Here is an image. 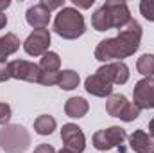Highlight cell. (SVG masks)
<instances>
[{
    "label": "cell",
    "mask_w": 154,
    "mask_h": 153,
    "mask_svg": "<svg viewBox=\"0 0 154 153\" xmlns=\"http://www.w3.org/2000/svg\"><path fill=\"white\" fill-rule=\"evenodd\" d=\"M142 25L140 22H136L134 18H131V22L122 27L118 31L115 38H106L99 41V45L95 47V60L102 61V63H111V61H122L124 58L133 56L140 45H142Z\"/></svg>",
    "instance_id": "obj_1"
},
{
    "label": "cell",
    "mask_w": 154,
    "mask_h": 153,
    "mask_svg": "<svg viewBox=\"0 0 154 153\" xmlns=\"http://www.w3.org/2000/svg\"><path fill=\"white\" fill-rule=\"evenodd\" d=\"M54 33L63 40H77L86 33V22L84 16L81 15V11L72 7V5H65L63 9L57 11L56 18H54Z\"/></svg>",
    "instance_id": "obj_2"
},
{
    "label": "cell",
    "mask_w": 154,
    "mask_h": 153,
    "mask_svg": "<svg viewBox=\"0 0 154 153\" xmlns=\"http://www.w3.org/2000/svg\"><path fill=\"white\" fill-rule=\"evenodd\" d=\"M31 146V133L22 124L0 128V148L5 153H25Z\"/></svg>",
    "instance_id": "obj_3"
},
{
    "label": "cell",
    "mask_w": 154,
    "mask_h": 153,
    "mask_svg": "<svg viewBox=\"0 0 154 153\" xmlns=\"http://www.w3.org/2000/svg\"><path fill=\"white\" fill-rule=\"evenodd\" d=\"M127 141V132L120 126H109L99 130L91 137V144L97 151H109L113 148H120Z\"/></svg>",
    "instance_id": "obj_4"
},
{
    "label": "cell",
    "mask_w": 154,
    "mask_h": 153,
    "mask_svg": "<svg viewBox=\"0 0 154 153\" xmlns=\"http://www.w3.org/2000/svg\"><path fill=\"white\" fill-rule=\"evenodd\" d=\"M22 47L32 58L43 56L45 52H48V47H50V31L48 29H34L25 38V41L22 43Z\"/></svg>",
    "instance_id": "obj_5"
},
{
    "label": "cell",
    "mask_w": 154,
    "mask_h": 153,
    "mask_svg": "<svg viewBox=\"0 0 154 153\" xmlns=\"http://www.w3.org/2000/svg\"><path fill=\"white\" fill-rule=\"evenodd\" d=\"M133 103L142 110H154V77H142L134 83Z\"/></svg>",
    "instance_id": "obj_6"
},
{
    "label": "cell",
    "mask_w": 154,
    "mask_h": 153,
    "mask_svg": "<svg viewBox=\"0 0 154 153\" xmlns=\"http://www.w3.org/2000/svg\"><path fill=\"white\" fill-rule=\"evenodd\" d=\"M97 74L100 77H104L108 83L115 85H125L129 81V67L124 61H111V63H104L97 69Z\"/></svg>",
    "instance_id": "obj_7"
},
{
    "label": "cell",
    "mask_w": 154,
    "mask_h": 153,
    "mask_svg": "<svg viewBox=\"0 0 154 153\" xmlns=\"http://www.w3.org/2000/svg\"><path fill=\"white\" fill-rule=\"evenodd\" d=\"M9 69H11L13 79H20L27 83H39L41 70H39L38 63L27 61V60H13L9 61Z\"/></svg>",
    "instance_id": "obj_8"
},
{
    "label": "cell",
    "mask_w": 154,
    "mask_h": 153,
    "mask_svg": "<svg viewBox=\"0 0 154 153\" xmlns=\"http://www.w3.org/2000/svg\"><path fill=\"white\" fill-rule=\"evenodd\" d=\"M61 141L65 144V148L72 150L74 153H82L86 148V135L82 132L81 126H77L74 122H66L61 128Z\"/></svg>",
    "instance_id": "obj_9"
},
{
    "label": "cell",
    "mask_w": 154,
    "mask_h": 153,
    "mask_svg": "<svg viewBox=\"0 0 154 153\" xmlns=\"http://www.w3.org/2000/svg\"><path fill=\"white\" fill-rule=\"evenodd\" d=\"M102 7L108 11L109 18H111V25L113 29H122L131 22V11L129 5L125 2H118V0H108L102 4Z\"/></svg>",
    "instance_id": "obj_10"
},
{
    "label": "cell",
    "mask_w": 154,
    "mask_h": 153,
    "mask_svg": "<svg viewBox=\"0 0 154 153\" xmlns=\"http://www.w3.org/2000/svg\"><path fill=\"white\" fill-rule=\"evenodd\" d=\"M50 15L52 13L38 2L25 11V22L32 29H47V25L50 24Z\"/></svg>",
    "instance_id": "obj_11"
},
{
    "label": "cell",
    "mask_w": 154,
    "mask_h": 153,
    "mask_svg": "<svg viewBox=\"0 0 154 153\" xmlns=\"http://www.w3.org/2000/svg\"><path fill=\"white\" fill-rule=\"evenodd\" d=\"M129 148L134 153H154V137L145 130H134L127 135Z\"/></svg>",
    "instance_id": "obj_12"
},
{
    "label": "cell",
    "mask_w": 154,
    "mask_h": 153,
    "mask_svg": "<svg viewBox=\"0 0 154 153\" xmlns=\"http://www.w3.org/2000/svg\"><path fill=\"white\" fill-rule=\"evenodd\" d=\"M84 90L95 97H109L113 94V85L95 72L84 79Z\"/></svg>",
    "instance_id": "obj_13"
},
{
    "label": "cell",
    "mask_w": 154,
    "mask_h": 153,
    "mask_svg": "<svg viewBox=\"0 0 154 153\" xmlns=\"http://www.w3.org/2000/svg\"><path fill=\"white\" fill-rule=\"evenodd\" d=\"M88 110H90L88 101L84 97H79V96L66 99V103H65V114L68 115V117H72V119L84 117V115L88 114Z\"/></svg>",
    "instance_id": "obj_14"
},
{
    "label": "cell",
    "mask_w": 154,
    "mask_h": 153,
    "mask_svg": "<svg viewBox=\"0 0 154 153\" xmlns=\"http://www.w3.org/2000/svg\"><path fill=\"white\" fill-rule=\"evenodd\" d=\"M20 45L22 41L14 33H5V36H0V61H7V58L14 54Z\"/></svg>",
    "instance_id": "obj_15"
},
{
    "label": "cell",
    "mask_w": 154,
    "mask_h": 153,
    "mask_svg": "<svg viewBox=\"0 0 154 153\" xmlns=\"http://www.w3.org/2000/svg\"><path fill=\"white\" fill-rule=\"evenodd\" d=\"M56 128H57V121H56L52 115L41 114L34 119V132H36L38 135H43V137L52 135Z\"/></svg>",
    "instance_id": "obj_16"
},
{
    "label": "cell",
    "mask_w": 154,
    "mask_h": 153,
    "mask_svg": "<svg viewBox=\"0 0 154 153\" xmlns=\"http://www.w3.org/2000/svg\"><path fill=\"white\" fill-rule=\"evenodd\" d=\"M38 67L41 72H59V69H61V58H59L57 52L48 50V52H45L39 58Z\"/></svg>",
    "instance_id": "obj_17"
},
{
    "label": "cell",
    "mask_w": 154,
    "mask_h": 153,
    "mask_svg": "<svg viewBox=\"0 0 154 153\" xmlns=\"http://www.w3.org/2000/svg\"><path fill=\"white\" fill-rule=\"evenodd\" d=\"M127 103L129 101H127V97L124 94H111L108 97V101H106V112L111 117H120L124 108L127 106Z\"/></svg>",
    "instance_id": "obj_18"
},
{
    "label": "cell",
    "mask_w": 154,
    "mask_h": 153,
    "mask_svg": "<svg viewBox=\"0 0 154 153\" xmlns=\"http://www.w3.org/2000/svg\"><path fill=\"white\" fill-rule=\"evenodd\" d=\"M91 27H93L95 31H99V33H104V31L113 29L111 18H109L108 11H106L102 5H100L97 11H93V15H91Z\"/></svg>",
    "instance_id": "obj_19"
},
{
    "label": "cell",
    "mask_w": 154,
    "mask_h": 153,
    "mask_svg": "<svg viewBox=\"0 0 154 153\" xmlns=\"http://www.w3.org/2000/svg\"><path fill=\"white\" fill-rule=\"evenodd\" d=\"M81 83V77L77 74L75 70L72 69H66V70H61V77H59V83L57 86L65 92H70V90H75Z\"/></svg>",
    "instance_id": "obj_20"
},
{
    "label": "cell",
    "mask_w": 154,
    "mask_h": 153,
    "mask_svg": "<svg viewBox=\"0 0 154 153\" xmlns=\"http://www.w3.org/2000/svg\"><path fill=\"white\" fill-rule=\"evenodd\" d=\"M136 70L143 77H154V54H142L136 61Z\"/></svg>",
    "instance_id": "obj_21"
},
{
    "label": "cell",
    "mask_w": 154,
    "mask_h": 153,
    "mask_svg": "<svg viewBox=\"0 0 154 153\" xmlns=\"http://www.w3.org/2000/svg\"><path fill=\"white\" fill-rule=\"evenodd\" d=\"M140 114H142V108H140L138 105H134L133 101H129L127 106L124 108V112H122V115H120L118 119L124 121V122H133V121H136V119L140 117Z\"/></svg>",
    "instance_id": "obj_22"
},
{
    "label": "cell",
    "mask_w": 154,
    "mask_h": 153,
    "mask_svg": "<svg viewBox=\"0 0 154 153\" xmlns=\"http://www.w3.org/2000/svg\"><path fill=\"white\" fill-rule=\"evenodd\" d=\"M59 77H61V70L59 72H41L39 85H43V86H54V85L59 83Z\"/></svg>",
    "instance_id": "obj_23"
},
{
    "label": "cell",
    "mask_w": 154,
    "mask_h": 153,
    "mask_svg": "<svg viewBox=\"0 0 154 153\" xmlns=\"http://www.w3.org/2000/svg\"><path fill=\"white\" fill-rule=\"evenodd\" d=\"M140 13L145 20L154 22V0H142L140 2Z\"/></svg>",
    "instance_id": "obj_24"
},
{
    "label": "cell",
    "mask_w": 154,
    "mask_h": 153,
    "mask_svg": "<svg viewBox=\"0 0 154 153\" xmlns=\"http://www.w3.org/2000/svg\"><path fill=\"white\" fill-rule=\"evenodd\" d=\"M13 117V110H11V105L7 103H0V126H7L9 121Z\"/></svg>",
    "instance_id": "obj_25"
},
{
    "label": "cell",
    "mask_w": 154,
    "mask_h": 153,
    "mask_svg": "<svg viewBox=\"0 0 154 153\" xmlns=\"http://www.w3.org/2000/svg\"><path fill=\"white\" fill-rule=\"evenodd\" d=\"M39 4L45 5L50 13L56 11V9H63V7H65V0H41Z\"/></svg>",
    "instance_id": "obj_26"
},
{
    "label": "cell",
    "mask_w": 154,
    "mask_h": 153,
    "mask_svg": "<svg viewBox=\"0 0 154 153\" xmlns=\"http://www.w3.org/2000/svg\"><path fill=\"white\" fill-rule=\"evenodd\" d=\"M13 79L11 77V69H9V61H0V83H5Z\"/></svg>",
    "instance_id": "obj_27"
},
{
    "label": "cell",
    "mask_w": 154,
    "mask_h": 153,
    "mask_svg": "<svg viewBox=\"0 0 154 153\" xmlns=\"http://www.w3.org/2000/svg\"><path fill=\"white\" fill-rule=\"evenodd\" d=\"M34 153H57V151H56V148H54L52 144L41 142V144H38V146L34 148Z\"/></svg>",
    "instance_id": "obj_28"
},
{
    "label": "cell",
    "mask_w": 154,
    "mask_h": 153,
    "mask_svg": "<svg viewBox=\"0 0 154 153\" xmlns=\"http://www.w3.org/2000/svg\"><path fill=\"white\" fill-rule=\"evenodd\" d=\"M93 2L95 0H90V2H79V0H74V7H81V9H90L91 5H93Z\"/></svg>",
    "instance_id": "obj_29"
},
{
    "label": "cell",
    "mask_w": 154,
    "mask_h": 153,
    "mask_svg": "<svg viewBox=\"0 0 154 153\" xmlns=\"http://www.w3.org/2000/svg\"><path fill=\"white\" fill-rule=\"evenodd\" d=\"M5 25H7V15L5 13H0V31L5 29Z\"/></svg>",
    "instance_id": "obj_30"
},
{
    "label": "cell",
    "mask_w": 154,
    "mask_h": 153,
    "mask_svg": "<svg viewBox=\"0 0 154 153\" xmlns=\"http://www.w3.org/2000/svg\"><path fill=\"white\" fill-rule=\"evenodd\" d=\"M11 5V0H0V13H4Z\"/></svg>",
    "instance_id": "obj_31"
},
{
    "label": "cell",
    "mask_w": 154,
    "mask_h": 153,
    "mask_svg": "<svg viewBox=\"0 0 154 153\" xmlns=\"http://www.w3.org/2000/svg\"><path fill=\"white\" fill-rule=\"evenodd\" d=\"M149 133L154 137V117L151 119V122H149Z\"/></svg>",
    "instance_id": "obj_32"
},
{
    "label": "cell",
    "mask_w": 154,
    "mask_h": 153,
    "mask_svg": "<svg viewBox=\"0 0 154 153\" xmlns=\"http://www.w3.org/2000/svg\"><path fill=\"white\" fill-rule=\"evenodd\" d=\"M57 153H74L72 151V150H68V148H65V146H63V148H61V150H59V151Z\"/></svg>",
    "instance_id": "obj_33"
}]
</instances>
